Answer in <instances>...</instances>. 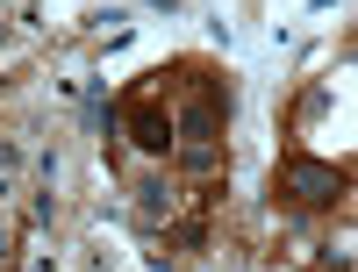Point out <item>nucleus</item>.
<instances>
[{
	"mask_svg": "<svg viewBox=\"0 0 358 272\" xmlns=\"http://www.w3.org/2000/svg\"><path fill=\"white\" fill-rule=\"evenodd\" d=\"M222 129H229V86H222V79H201V65H194L187 115L172 122V165L187 172V179H215V172L229 165Z\"/></svg>",
	"mask_w": 358,
	"mask_h": 272,
	"instance_id": "f257e3e1",
	"label": "nucleus"
},
{
	"mask_svg": "<svg viewBox=\"0 0 358 272\" xmlns=\"http://www.w3.org/2000/svg\"><path fill=\"white\" fill-rule=\"evenodd\" d=\"M273 194L287 208H337L351 194V165L337 158H308V150H287V158L273 165Z\"/></svg>",
	"mask_w": 358,
	"mask_h": 272,
	"instance_id": "f03ea898",
	"label": "nucleus"
},
{
	"mask_svg": "<svg viewBox=\"0 0 358 272\" xmlns=\"http://www.w3.org/2000/svg\"><path fill=\"white\" fill-rule=\"evenodd\" d=\"M115 129H122L143 158H165L172 150V115H165V72H143L122 101H115Z\"/></svg>",
	"mask_w": 358,
	"mask_h": 272,
	"instance_id": "7ed1b4c3",
	"label": "nucleus"
},
{
	"mask_svg": "<svg viewBox=\"0 0 358 272\" xmlns=\"http://www.w3.org/2000/svg\"><path fill=\"white\" fill-rule=\"evenodd\" d=\"M172 215H179V187H165V179H136V222L158 229Z\"/></svg>",
	"mask_w": 358,
	"mask_h": 272,
	"instance_id": "20e7f679",
	"label": "nucleus"
},
{
	"mask_svg": "<svg viewBox=\"0 0 358 272\" xmlns=\"http://www.w3.org/2000/svg\"><path fill=\"white\" fill-rule=\"evenodd\" d=\"M143 8H151V15H179V8H187V0H143Z\"/></svg>",
	"mask_w": 358,
	"mask_h": 272,
	"instance_id": "39448f33",
	"label": "nucleus"
},
{
	"mask_svg": "<svg viewBox=\"0 0 358 272\" xmlns=\"http://www.w3.org/2000/svg\"><path fill=\"white\" fill-rule=\"evenodd\" d=\"M15 158H22V150H15V143H0V172H8V165H15Z\"/></svg>",
	"mask_w": 358,
	"mask_h": 272,
	"instance_id": "423d86ee",
	"label": "nucleus"
},
{
	"mask_svg": "<svg viewBox=\"0 0 358 272\" xmlns=\"http://www.w3.org/2000/svg\"><path fill=\"white\" fill-rule=\"evenodd\" d=\"M0 251H8V229H0Z\"/></svg>",
	"mask_w": 358,
	"mask_h": 272,
	"instance_id": "0eeeda50",
	"label": "nucleus"
},
{
	"mask_svg": "<svg viewBox=\"0 0 358 272\" xmlns=\"http://www.w3.org/2000/svg\"><path fill=\"white\" fill-rule=\"evenodd\" d=\"M0 201H8V179H0Z\"/></svg>",
	"mask_w": 358,
	"mask_h": 272,
	"instance_id": "6e6552de",
	"label": "nucleus"
}]
</instances>
